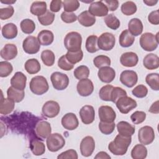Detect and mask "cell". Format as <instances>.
I'll list each match as a JSON object with an SVG mask.
<instances>
[{
  "mask_svg": "<svg viewBox=\"0 0 159 159\" xmlns=\"http://www.w3.org/2000/svg\"><path fill=\"white\" fill-rule=\"evenodd\" d=\"M98 76L102 82L109 83L114 80L116 71L110 66H104L99 68L98 72Z\"/></svg>",
  "mask_w": 159,
  "mask_h": 159,
  "instance_id": "obj_20",
  "label": "cell"
},
{
  "mask_svg": "<svg viewBox=\"0 0 159 159\" xmlns=\"http://www.w3.org/2000/svg\"><path fill=\"white\" fill-rule=\"evenodd\" d=\"M132 93L134 96L139 98H143L147 95L148 89L143 84H139L132 89Z\"/></svg>",
  "mask_w": 159,
  "mask_h": 159,
  "instance_id": "obj_52",
  "label": "cell"
},
{
  "mask_svg": "<svg viewBox=\"0 0 159 159\" xmlns=\"http://www.w3.org/2000/svg\"><path fill=\"white\" fill-rule=\"evenodd\" d=\"M76 89L80 96L86 97L91 95L93 92L94 85L89 79H83L80 80L77 83Z\"/></svg>",
  "mask_w": 159,
  "mask_h": 159,
  "instance_id": "obj_12",
  "label": "cell"
},
{
  "mask_svg": "<svg viewBox=\"0 0 159 159\" xmlns=\"http://www.w3.org/2000/svg\"><path fill=\"white\" fill-rule=\"evenodd\" d=\"M114 86L111 84H107L102 86L99 92V96L101 99L105 101H111V94Z\"/></svg>",
  "mask_w": 159,
  "mask_h": 159,
  "instance_id": "obj_48",
  "label": "cell"
},
{
  "mask_svg": "<svg viewBox=\"0 0 159 159\" xmlns=\"http://www.w3.org/2000/svg\"><path fill=\"white\" fill-rule=\"evenodd\" d=\"M139 61L137 55L132 52H125L122 54L120 58V62L122 65L126 67H133L137 65Z\"/></svg>",
  "mask_w": 159,
  "mask_h": 159,
  "instance_id": "obj_21",
  "label": "cell"
},
{
  "mask_svg": "<svg viewBox=\"0 0 159 159\" xmlns=\"http://www.w3.org/2000/svg\"><path fill=\"white\" fill-rule=\"evenodd\" d=\"M135 41V37L133 36L128 30L125 29L123 30L119 35V42L121 47L127 48L133 45Z\"/></svg>",
  "mask_w": 159,
  "mask_h": 159,
  "instance_id": "obj_29",
  "label": "cell"
},
{
  "mask_svg": "<svg viewBox=\"0 0 159 159\" xmlns=\"http://www.w3.org/2000/svg\"><path fill=\"white\" fill-rule=\"evenodd\" d=\"M74 76L78 80L88 78L89 75V69L85 65H80L75 69Z\"/></svg>",
  "mask_w": 159,
  "mask_h": 159,
  "instance_id": "obj_44",
  "label": "cell"
},
{
  "mask_svg": "<svg viewBox=\"0 0 159 159\" xmlns=\"http://www.w3.org/2000/svg\"><path fill=\"white\" fill-rule=\"evenodd\" d=\"M30 91L36 95H42L47 93L49 86L47 79L43 76H35L33 77L29 83Z\"/></svg>",
  "mask_w": 159,
  "mask_h": 159,
  "instance_id": "obj_3",
  "label": "cell"
},
{
  "mask_svg": "<svg viewBox=\"0 0 159 159\" xmlns=\"http://www.w3.org/2000/svg\"><path fill=\"white\" fill-rule=\"evenodd\" d=\"M140 45L145 51L152 52L155 50L158 45L154 34L150 32L143 34L140 38Z\"/></svg>",
  "mask_w": 159,
  "mask_h": 159,
  "instance_id": "obj_6",
  "label": "cell"
},
{
  "mask_svg": "<svg viewBox=\"0 0 159 159\" xmlns=\"http://www.w3.org/2000/svg\"><path fill=\"white\" fill-rule=\"evenodd\" d=\"M47 11V3L45 1H35L32 4L30 9V12L38 17L45 14Z\"/></svg>",
  "mask_w": 159,
  "mask_h": 159,
  "instance_id": "obj_33",
  "label": "cell"
},
{
  "mask_svg": "<svg viewBox=\"0 0 159 159\" xmlns=\"http://www.w3.org/2000/svg\"><path fill=\"white\" fill-rule=\"evenodd\" d=\"M148 111L151 113H154V114H158L159 111H158V101H155L152 104V105L150 106Z\"/></svg>",
  "mask_w": 159,
  "mask_h": 159,
  "instance_id": "obj_61",
  "label": "cell"
},
{
  "mask_svg": "<svg viewBox=\"0 0 159 159\" xmlns=\"http://www.w3.org/2000/svg\"><path fill=\"white\" fill-rule=\"evenodd\" d=\"M37 39L40 45L47 46L52 43L53 42L54 35L52 31L48 30H43L39 33Z\"/></svg>",
  "mask_w": 159,
  "mask_h": 159,
  "instance_id": "obj_30",
  "label": "cell"
},
{
  "mask_svg": "<svg viewBox=\"0 0 159 159\" xmlns=\"http://www.w3.org/2000/svg\"><path fill=\"white\" fill-rule=\"evenodd\" d=\"M62 1L61 0H52L50 5V10L53 12H58L62 6Z\"/></svg>",
  "mask_w": 159,
  "mask_h": 159,
  "instance_id": "obj_59",
  "label": "cell"
},
{
  "mask_svg": "<svg viewBox=\"0 0 159 159\" xmlns=\"http://www.w3.org/2000/svg\"><path fill=\"white\" fill-rule=\"evenodd\" d=\"M146 118V114L143 111H137L130 116V119L133 124H139L142 123Z\"/></svg>",
  "mask_w": 159,
  "mask_h": 159,
  "instance_id": "obj_53",
  "label": "cell"
},
{
  "mask_svg": "<svg viewBox=\"0 0 159 159\" xmlns=\"http://www.w3.org/2000/svg\"><path fill=\"white\" fill-rule=\"evenodd\" d=\"M95 148V142L91 136L84 137L80 143V152L83 157L91 156Z\"/></svg>",
  "mask_w": 159,
  "mask_h": 159,
  "instance_id": "obj_11",
  "label": "cell"
},
{
  "mask_svg": "<svg viewBox=\"0 0 159 159\" xmlns=\"http://www.w3.org/2000/svg\"><path fill=\"white\" fill-rule=\"evenodd\" d=\"M98 37L94 35H91L88 37L86 40L85 47L88 52L93 53L99 50L98 46Z\"/></svg>",
  "mask_w": 159,
  "mask_h": 159,
  "instance_id": "obj_37",
  "label": "cell"
},
{
  "mask_svg": "<svg viewBox=\"0 0 159 159\" xmlns=\"http://www.w3.org/2000/svg\"><path fill=\"white\" fill-rule=\"evenodd\" d=\"M24 68L28 73L33 75L36 74L40 71L41 66L39 61L37 59L30 58L25 61Z\"/></svg>",
  "mask_w": 159,
  "mask_h": 159,
  "instance_id": "obj_34",
  "label": "cell"
},
{
  "mask_svg": "<svg viewBox=\"0 0 159 159\" xmlns=\"http://www.w3.org/2000/svg\"><path fill=\"white\" fill-rule=\"evenodd\" d=\"M65 12H72L80 7V2L77 0H65L62 2Z\"/></svg>",
  "mask_w": 159,
  "mask_h": 159,
  "instance_id": "obj_47",
  "label": "cell"
},
{
  "mask_svg": "<svg viewBox=\"0 0 159 159\" xmlns=\"http://www.w3.org/2000/svg\"><path fill=\"white\" fill-rule=\"evenodd\" d=\"M55 14L47 10L45 14L38 17V20L39 22L42 25H49L52 24L55 19Z\"/></svg>",
  "mask_w": 159,
  "mask_h": 159,
  "instance_id": "obj_46",
  "label": "cell"
},
{
  "mask_svg": "<svg viewBox=\"0 0 159 159\" xmlns=\"http://www.w3.org/2000/svg\"><path fill=\"white\" fill-rule=\"evenodd\" d=\"M50 80L53 87L57 90H64L69 84V78L68 76L61 72H53L50 76Z\"/></svg>",
  "mask_w": 159,
  "mask_h": 159,
  "instance_id": "obj_5",
  "label": "cell"
},
{
  "mask_svg": "<svg viewBox=\"0 0 159 159\" xmlns=\"http://www.w3.org/2000/svg\"><path fill=\"white\" fill-rule=\"evenodd\" d=\"M60 107L55 101H48L43 106L42 111L43 114L48 118L56 117L60 112Z\"/></svg>",
  "mask_w": 159,
  "mask_h": 159,
  "instance_id": "obj_13",
  "label": "cell"
},
{
  "mask_svg": "<svg viewBox=\"0 0 159 159\" xmlns=\"http://www.w3.org/2000/svg\"><path fill=\"white\" fill-rule=\"evenodd\" d=\"M2 35L6 39H12L17 35V27L13 23H7L2 27Z\"/></svg>",
  "mask_w": 159,
  "mask_h": 159,
  "instance_id": "obj_28",
  "label": "cell"
},
{
  "mask_svg": "<svg viewBox=\"0 0 159 159\" xmlns=\"http://www.w3.org/2000/svg\"><path fill=\"white\" fill-rule=\"evenodd\" d=\"M26 82V76L20 71L16 72L11 79V86L19 90H24L25 89Z\"/></svg>",
  "mask_w": 159,
  "mask_h": 159,
  "instance_id": "obj_22",
  "label": "cell"
},
{
  "mask_svg": "<svg viewBox=\"0 0 159 159\" xmlns=\"http://www.w3.org/2000/svg\"><path fill=\"white\" fill-rule=\"evenodd\" d=\"M58 66L61 70L65 71H70L74 67V65L70 63L66 59L65 55L61 56L58 61Z\"/></svg>",
  "mask_w": 159,
  "mask_h": 159,
  "instance_id": "obj_55",
  "label": "cell"
},
{
  "mask_svg": "<svg viewBox=\"0 0 159 159\" xmlns=\"http://www.w3.org/2000/svg\"><path fill=\"white\" fill-rule=\"evenodd\" d=\"M122 12L125 16H131L135 14L137 7L136 4L133 1H126L121 5L120 7Z\"/></svg>",
  "mask_w": 159,
  "mask_h": 159,
  "instance_id": "obj_42",
  "label": "cell"
},
{
  "mask_svg": "<svg viewBox=\"0 0 159 159\" xmlns=\"http://www.w3.org/2000/svg\"><path fill=\"white\" fill-rule=\"evenodd\" d=\"M147 155V149L143 144L135 145L131 151V157L134 159H144Z\"/></svg>",
  "mask_w": 159,
  "mask_h": 159,
  "instance_id": "obj_36",
  "label": "cell"
},
{
  "mask_svg": "<svg viewBox=\"0 0 159 159\" xmlns=\"http://www.w3.org/2000/svg\"><path fill=\"white\" fill-rule=\"evenodd\" d=\"M58 159H77L78 158V154L76 150L73 149H70L65 152L61 153L58 157Z\"/></svg>",
  "mask_w": 159,
  "mask_h": 159,
  "instance_id": "obj_56",
  "label": "cell"
},
{
  "mask_svg": "<svg viewBox=\"0 0 159 159\" xmlns=\"http://www.w3.org/2000/svg\"><path fill=\"white\" fill-rule=\"evenodd\" d=\"M64 45L70 52H76L81 50L82 37L77 32H70L68 33L64 39Z\"/></svg>",
  "mask_w": 159,
  "mask_h": 159,
  "instance_id": "obj_2",
  "label": "cell"
},
{
  "mask_svg": "<svg viewBox=\"0 0 159 159\" xmlns=\"http://www.w3.org/2000/svg\"><path fill=\"white\" fill-rule=\"evenodd\" d=\"M79 113L81 121L84 124H90L94 120L95 111L92 106L85 105L83 106Z\"/></svg>",
  "mask_w": 159,
  "mask_h": 159,
  "instance_id": "obj_17",
  "label": "cell"
},
{
  "mask_svg": "<svg viewBox=\"0 0 159 159\" xmlns=\"http://www.w3.org/2000/svg\"><path fill=\"white\" fill-rule=\"evenodd\" d=\"M61 19L65 23H73L77 20V16L73 12L63 11L61 14Z\"/></svg>",
  "mask_w": 159,
  "mask_h": 159,
  "instance_id": "obj_57",
  "label": "cell"
},
{
  "mask_svg": "<svg viewBox=\"0 0 159 159\" xmlns=\"http://www.w3.org/2000/svg\"><path fill=\"white\" fill-rule=\"evenodd\" d=\"M143 24L138 18L132 19L128 24V30L133 36H138L142 33Z\"/></svg>",
  "mask_w": 159,
  "mask_h": 159,
  "instance_id": "obj_26",
  "label": "cell"
},
{
  "mask_svg": "<svg viewBox=\"0 0 159 159\" xmlns=\"http://www.w3.org/2000/svg\"><path fill=\"white\" fill-rule=\"evenodd\" d=\"M104 20L107 27L112 30H117L120 25V20L113 14H107L104 17Z\"/></svg>",
  "mask_w": 159,
  "mask_h": 159,
  "instance_id": "obj_40",
  "label": "cell"
},
{
  "mask_svg": "<svg viewBox=\"0 0 159 159\" xmlns=\"http://www.w3.org/2000/svg\"><path fill=\"white\" fill-rule=\"evenodd\" d=\"M61 125L65 129L73 130L78 127V119L74 113L68 112L63 116L61 119Z\"/></svg>",
  "mask_w": 159,
  "mask_h": 159,
  "instance_id": "obj_19",
  "label": "cell"
},
{
  "mask_svg": "<svg viewBox=\"0 0 159 159\" xmlns=\"http://www.w3.org/2000/svg\"><path fill=\"white\" fill-rule=\"evenodd\" d=\"M14 12V7L11 5H9L4 8L0 9V19L1 20H6L11 17Z\"/></svg>",
  "mask_w": 159,
  "mask_h": 159,
  "instance_id": "obj_54",
  "label": "cell"
},
{
  "mask_svg": "<svg viewBox=\"0 0 159 159\" xmlns=\"http://www.w3.org/2000/svg\"><path fill=\"white\" fill-rule=\"evenodd\" d=\"M13 70L12 65L6 61H2L0 62V76L4 78L8 76Z\"/></svg>",
  "mask_w": 159,
  "mask_h": 159,
  "instance_id": "obj_50",
  "label": "cell"
},
{
  "mask_svg": "<svg viewBox=\"0 0 159 159\" xmlns=\"http://www.w3.org/2000/svg\"><path fill=\"white\" fill-rule=\"evenodd\" d=\"M0 55L5 60H12L15 58L17 55V48L14 44L7 43L2 48Z\"/></svg>",
  "mask_w": 159,
  "mask_h": 159,
  "instance_id": "obj_23",
  "label": "cell"
},
{
  "mask_svg": "<svg viewBox=\"0 0 159 159\" xmlns=\"http://www.w3.org/2000/svg\"><path fill=\"white\" fill-rule=\"evenodd\" d=\"M16 1H2V0H1V2L2 3H4V4H9V5H11V4H13L14 2H16Z\"/></svg>",
  "mask_w": 159,
  "mask_h": 159,
  "instance_id": "obj_64",
  "label": "cell"
},
{
  "mask_svg": "<svg viewBox=\"0 0 159 159\" xmlns=\"http://www.w3.org/2000/svg\"><path fill=\"white\" fill-rule=\"evenodd\" d=\"M68 61L73 64L75 65L83 59V53L81 50L76 51V52H70L68 51V52L65 55Z\"/></svg>",
  "mask_w": 159,
  "mask_h": 159,
  "instance_id": "obj_41",
  "label": "cell"
},
{
  "mask_svg": "<svg viewBox=\"0 0 159 159\" xmlns=\"http://www.w3.org/2000/svg\"><path fill=\"white\" fill-rule=\"evenodd\" d=\"M95 159L97 158H102V159H105V158H111V157L105 152H99V153H98V154L95 156L94 157Z\"/></svg>",
  "mask_w": 159,
  "mask_h": 159,
  "instance_id": "obj_62",
  "label": "cell"
},
{
  "mask_svg": "<svg viewBox=\"0 0 159 159\" xmlns=\"http://www.w3.org/2000/svg\"><path fill=\"white\" fill-rule=\"evenodd\" d=\"M143 65L148 70H155L159 67V58L154 53L147 54L143 60Z\"/></svg>",
  "mask_w": 159,
  "mask_h": 159,
  "instance_id": "obj_25",
  "label": "cell"
},
{
  "mask_svg": "<svg viewBox=\"0 0 159 159\" xmlns=\"http://www.w3.org/2000/svg\"><path fill=\"white\" fill-rule=\"evenodd\" d=\"M148 20L153 25H158L159 24V12L158 9L151 12L148 14Z\"/></svg>",
  "mask_w": 159,
  "mask_h": 159,
  "instance_id": "obj_58",
  "label": "cell"
},
{
  "mask_svg": "<svg viewBox=\"0 0 159 159\" xmlns=\"http://www.w3.org/2000/svg\"><path fill=\"white\" fill-rule=\"evenodd\" d=\"M89 12L93 16L104 17L108 14V9L102 1L93 2L88 9Z\"/></svg>",
  "mask_w": 159,
  "mask_h": 159,
  "instance_id": "obj_16",
  "label": "cell"
},
{
  "mask_svg": "<svg viewBox=\"0 0 159 159\" xmlns=\"http://www.w3.org/2000/svg\"><path fill=\"white\" fill-rule=\"evenodd\" d=\"M116 106L122 114H127L137 106L135 100L127 96L120 97L116 102Z\"/></svg>",
  "mask_w": 159,
  "mask_h": 159,
  "instance_id": "obj_8",
  "label": "cell"
},
{
  "mask_svg": "<svg viewBox=\"0 0 159 159\" xmlns=\"http://www.w3.org/2000/svg\"><path fill=\"white\" fill-rule=\"evenodd\" d=\"M116 43L115 36L109 32L102 33L98 39V46L99 49L104 51L112 50Z\"/></svg>",
  "mask_w": 159,
  "mask_h": 159,
  "instance_id": "obj_7",
  "label": "cell"
},
{
  "mask_svg": "<svg viewBox=\"0 0 159 159\" xmlns=\"http://www.w3.org/2000/svg\"><path fill=\"white\" fill-rule=\"evenodd\" d=\"M14 102L7 98H2L1 99L0 103V113L3 115H7L12 112L14 109Z\"/></svg>",
  "mask_w": 159,
  "mask_h": 159,
  "instance_id": "obj_35",
  "label": "cell"
},
{
  "mask_svg": "<svg viewBox=\"0 0 159 159\" xmlns=\"http://www.w3.org/2000/svg\"><path fill=\"white\" fill-rule=\"evenodd\" d=\"M99 130L105 135H109L113 132L114 130L116 125L114 122H106L101 121L99 123Z\"/></svg>",
  "mask_w": 159,
  "mask_h": 159,
  "instance_id": "obj_49",
  "label": "cell"
},
{
  "mask_svg": "<svg viewBox=\"0 0 159 159\" xmlns=\"http://www.w3.org/2000/svg\"><path fill=\"white\" fill-rule=\"evenodd\" d=\"M7 96L9 99L12 100L14 102H20L23 100L25 93L24 90H19L11 86L7 90Z\"/></svg>",
  "mask_w": 159,
  "mask_h": 159,
  "instance_id": "obj_32",
  "label": "cell"
},
{
  "mask_svg": "<svg viewBox=\"0 0 159 159\" xmlns=\"http://www.w3.org/2000/svg\"><path fill=\"white\" fill-rule=\"evenodd\" d=\"M131 142V136L126 137L119 134L114 140L109 143L108 149L115 155H124L126 153Z\"/></svg>",
  "mask_w": 159,
  "mask_h": 159,
  "instance_id": "obj_1",
  "label": "cell"
},
{
  "mask_svg": "<svg viewBox=\"0 0 159 159\" xmlns=\"http://www.w3.org/2000/svg\"><path fill=\"white\" fill-rule=\"evenodd\" d=\"M96 17L91 14L88 11L82 12L78 17L79 23L84 27H91L96 22Z\"/></svg>",
  "mask_w": 159,
  "mask_h": 159,
  "instance_id": "obj_27",
  "label": "cell"
},
{
  "mask_svg": "<svg viewBox=\"0 0 159 159\" xmlns=\"http://www.w3.org/2000/svg\"><path fill=\"white\" fill-rule=\"evenodd\" d=\"M46 143L49 151L56 152L65 146V140L60 134L53 133L47 138Z\"/></svg>",
  "mask_w": 159,
  "mask_h": 159,
  "instance_id": "obj_4",
  "label": "cell"
},
{
  "mask_svg": "<svg viewBox=\"0 0 159 159\" xmlns=\"http://www.w3.org/2000/svg\"><path fill=\"white\" fill-rule=\"evenodd\" d=\"M120 81L125 86L132 88L137 83L138 76L133 70H124L120 73Z\"/></svg>",
  "mask_w": 159,
  "mask_h": 159,
  "instance_id": "obj_14",
  "label": "cell"
},
{
  "mask_svg": "<svg viewBox=\"0 0 159 159\" xmlns=\"http://www.w3.org/2000/svg\"><path fill=\"white\" fill-rule=\"evenodd\" d=\"M127 96V92L120 87H114L111 94V101L116 103L120 98Z\"/></svg>",
  "mask_w": 159,
  "mask_h": 159,
  "instance_id": "obj_51",
  "label": "cell"
},
{
  "mask_svg": "<svg viewBox=\"0 0 159 159\" xmlns=\"http://www.w3.org/2000/svg\"><path fill=\"white\" fill-rule=\"evenodd\" d=\"M155 137L153 129L148 125L141 127L138 132L139 141L144 145L152 143L155 139Z\"/></svg>",
  "mask_w": 159,
  "mask_h": 159,
  "instance_id": "obj_9",
  "label": "cell"
},
{
  "mask_svg": "<svg viewBox=\"0 0 159 159\" xmlns=\"http://www.w3.org/2000/svg\"><path fill=\"white\" fill-rule=\"evenodd\" d=\"M104 3L107 6L108 10L111 11H115L119 6V1L117 0H106Z\"/></svg>",
  "mask_w": 159,
  "mask_h": 159,
  "instance_id": "obj_60",
  "label": "cell"
},
{
  "mask_svg": "<svg viewBox=\"0 0 159 159\" xmlns=\"http://www.w3.org/2000/svg\"><path fill=\"white\" fill-rule=\"evenodd\" d=\"M22 47L25 53L28 54H35L39 51L40 44L35 37L29 35L24 40Z\"/></svg>",
  "mask_w": 159,
  "mask_h": 159,
  "instance_id": "obj_10",
  "label": "cell"
},
{
  "mask_svg": "<svg viewBox=\"0 0 159 159\" xmlns=\"http://www.w3.org/2000/svg\"><path fill=\"white\" fill-rule=\"evenodd\" d=\"M98 115L101 121L112 122L116 117V112L113 108L109 106H101L98 109Z\"/></svg>",
  "mask_w": 159,
  "mask_h": 159,
  "instance_id": "obj_15",
  "label": "cell"
},
{
  "mask_svg": "<svg viewBox=\"0 0 159 159\" xmlns=\"http://www.w3.org/2000/svg\"><path fill=\"white\" fill-rule=\"evenodd\" d=\"M147 84L155 91L159 90V75L157 73L148 74L145 78Z\"/></svg>",
  "mask_w": 159,
  "mask_h": 159,
  "instance_id": "obj_38",
  "label": "cell"
},
{
  "mask_svg": "<svg viewBox=\"0 0 159 159\" xmlns=\"http://www.w3.org/2000/svg\"><path fill=\"white\" fill-rule=\"evenodd\" d=\"M41 60L45 65L52 66L55 63V54L50 50H45L41 53Z\"/></svg>",
  "mask_w": 159,
  "mask_h": 159,
  "instance_id": "obj_39",
  "label": "cell"
},
{
  "mask_svg": "<svg viewBox=\"0 0 159 159\" xmlns=\"http://www.w3.org/2000/svg\"><path fill=\"white\" fill-rule=\"evenodd\" d=\"M30 149L34 155L40 156L45 153V146L39 139H33L30 142Z\"/></svg>",
  "mask_w": 159,
  "mask_h": 159,
  "instance_id": "obj_31",
  "label": "cell"
},
{
  "mask_svg": "<svg viewBox=\"0 0 159 159\" xmlns=\"http://www.w3.org/2000/svg\"><path fill=\"white\" fill-rule=\"evenodd\" d=\"M117 129L119 134L126 137L132 136L135 131L134 125L126 121H120L117 124Z\"/></svg>",
  "mask_w": 159,
  "mask_h": 159,
  "instance_id": "obj_24",
  "label": "cell"
},
{
  "mask_svg": "<svg viewBox=\"0 0 159 159\" xmlns=\"http://www.w3.org/2000/svg\"><path fill=\"white\" fill-rule=\"evenodd\" d=\"M35 132L36 136L41 139H47L52 132V128L50 124L45 120L39 122L35 127Z\"/></svg>",
  "mask_w": 159,
  "mask_h": 159,
  "instance_id": "obj_18",
  "label": "cell"
},
{
  "mask_svg": "<svg viewBox=\"0 0 159 159\" xmlns=\"http://www.w3.org/2000/svg\"><path fill=\"white\" fill-rule=\"evenodd\" d=\"M20 26L22 31L26 34H32L35 29V24L34 22L30 19H25L22 20L20 22Z\"/></svg>",
  "mask_w": 159,
  "mask_h": 159,
  "instance_id": "obj_43",
  "label": "cell"
},
{
  "mask_svg": "<svg viewBox=\"0 0 159 159\" xmlns=\"http://www.w3.org/2000/svg\"><path fill=\"white\" fill-rule=\"evenodd\" d=\"M93 63L94 66L98 68L104 66H109L111 65V59L106 55H101L96 57L93 59Z\"/></svg>",
  "mask_w": 159,
  "mask_h": 159,
  "instance_id": "obj_45",
  "label": "cell"
},
{
  "mask_svg": "<svg viewBox=\"0 0 159 159\" xmlns=\"http://www.w3.org/2000/svg\"><path fill=\"white\" fill-rule=\"evenodd\" d=\"M145 4H146L147 6H155V4H157V3L158 2V1L157 0H155V1H153V0H143V1Z\"/></svg>",
  "mask_w": 159,
  "mask_h": 159,
  "instance_id": "obj_63",
  "label": "cell"
}]
</instances>
